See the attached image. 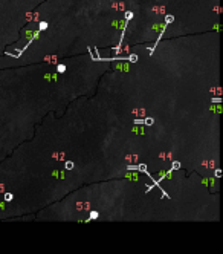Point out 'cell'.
Masks as SVG:
<instances>
[]
</instances>
